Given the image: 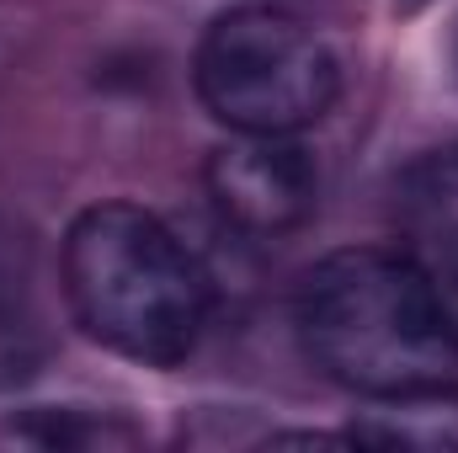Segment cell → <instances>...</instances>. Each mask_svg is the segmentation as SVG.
Listing matches in <instances>:
<instances>
[{"label": "cell", "instance_id": "7", "mask_svg": "<svg viewBox=\"0 0 458 453\" xmlns=\"http://www.w3.org/2000/svg\"><path fill=\"white\" fill-rule=\"evenodd\" d=\"M400 5H405V11H416V5H427V0H400Z\"/></svg>", "mask_w": 458, "mask_h": 453}, {"label": "cell", "instance_id": "6", "mask_svg": "<svg viewBox=\"0 0 458 453\" xmlns=\"http://www.w3.org/2000/svg\"><path fill=\"white\" fill-rule=\"evenodd\" d=\"M346 438L373 443V449L458 453V389L454 384H421L405 395H384L362 422L346 427Z\"/></svg>", "mask_w": 458, "mask_h": 453}, {"label": "cell", "instance_id": "5", "mask_svg": "<svg viewBox=\"0 0 458 453\" xmlns=\"http://www.w3.org/2000/svg\"><path fill=\"white\" fill-rule=\"evenodd\" d=\"M400 235L421 272L443 288V299H458V144L421 155L394 192Z\"/></svg>", "mask_w": 458, "mask_h": 453}, {"label": "cell", "instance_id": "1", "mask_svg": "<svg viewBox=\"0 0 458 453\" xmlns=\"http://www.w3.org/2000/svg\"><path fill=\"white\" fill-rule=\"evenodd\" d=\"M293 321L315 368L368 400L448 384L458 368L448 299L411 251H331L304 272Z\"/></svg>", "mask_w": 458, "mask_h": 453}, {"label": "cell", "instance_id": "3", "mask_svg": "<svg viewBox=\"0 0 458 453\" xmlns=\"http://www.w3.org/2000/svg\"><path fill=\"white\" fill-rule=\"evenodd\" d=\"M198 97L229 133H299L331 113L342 64L331 43L288 11H225L198 43Z\"/></svg>", "mask_w": 458, "mask_h": 453}, {"label": "cell", "instance_id": "2", "mask_svg": "<svg viewBox=\"0 0 458 453\" xmlns=\"http://www.w3.org/2000/svg\"><path fill=\"white\" fill-rule=\"evenodd\" d=\"M64 299L86 337L144 368L182 363L208 326L198 256L139 203H97L70 225Z\"/></svg>", "mask_w": 458, "mask_h": 453}, {"label": "cell", "instance_id": "4", "mask_svg": "<svg viewBox=\"0 0 458 453\" xmlns=\"http://www.w3.org/2000/svg\"><path fill=\"white\" fill-rule=\"evenodd\" d=\"M203 187L229 229L272 240L315 214L320 171L293 133H234L208 155Z\"/></svg>", "mask_w": 458, "mask_h": 453}]
</instances>
